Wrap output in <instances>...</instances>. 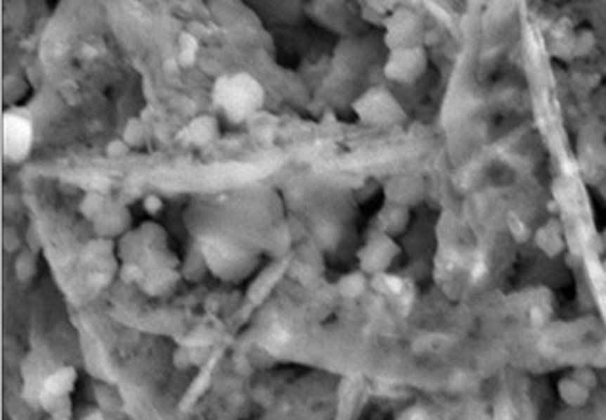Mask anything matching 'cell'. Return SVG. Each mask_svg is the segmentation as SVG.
Segmentation results:
<instances>
[{"instance_id": "obj_1", "label": "cell", "mask_w": 606, "mask_h": 420, "mask_svg": "<svg viewBox=\"0 0 606 420\" xmlns=\"http://www.w3.org/2000/svg\"><path fill=\"white\" fill-rule=\"evenodd\" d=\"M2 133H4V139H2L4 140V152H6L8 158L22 160L31 146V127H29L27 121L20 115L8 113L4 117Z\"/></svg>"}]
</instances>
